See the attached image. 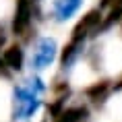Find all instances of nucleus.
<instances>
[{
	"label": "nucleus",
	"instance_id": "nucleus-1",
	"mask_svg": "<svg viewBox=\"0 0 122 122\" xmlns=\"http://www.w3.org/2000/svg\"><path fill=\"white\" fill-rule=\"evenodd\" d=\"M44 91V85L37 77L25 81L15 89V120H29L39 108V95Z\"/></svg>",
	"mask_w": 122,
	"mask_h": 122
},
{
	"label": "nucleus",
	"instance_id": "nucleus-9",
	"mask_svg": "<svg viewBox=\"0 0 122 122\" xmlns=\"http://www.w3.org/2000/svg\"><path fill=\"white\" fill-rule=\"evenodd\" d=\"M106 89H108V83L102 81V83H95L93 87H89V89H87V95H89L91 99H97L99 95H103V91H106Z\"/></svg>",
	"mask_w": 122,
	"mask_h": 122
},
{
	"label": "nucleus",
	"instance_id": "nucleus-2",
	"mask_svg": "<svg viewBox=\"0 0 122 122\" xmlns=\"http://www.w3.org/2000/svg\"><path fill=\"white\" fill-rule=\"evenodd\" d=\"M102 8H93V10H89V13L85 15L83 19L79 21L77 25H75V29H72V35H71V41H77V44H83L85 39H87V35H91V33H95L97 29H99V25H102Z\"/></svg>",
	"mask_w": 122,
	"mask_h": 122
},
{
	"label": "nucleus",
	"instance_id": "nucleus-4",
	"mask_svg": "<svg viewBox=\"0 0 122 122\" xmlns=\"http://www.w3.org/2000/svg\"><path fill=\"white\" fill-rule=\"evenodd\" d=\"M31 23V0H17V10L13 19V33L23 35Z\"/></svg>",
	"mask_w": 122,
	"mask_h": 122
},
{
	"label": "nucleus",
	"instance_id": "nucleus-11",
	"mask_svg": "<svg viewBox=\"0 0 122 122\" xmlns=\"http://www.w3.org/2000/svg\"><path fill=\"white\" fill-rule=\"evenodd\" d=\"M2 66H4V62H2V60H0V71H2Z\"/></svg>",
	"mask_w": 122,
	"mask_h": 122
},
{
	"label": "nucleus",
	"instance_id": "nucleus-10",
	"mask_svg": "<svg viewBox=\"0 0 122 122\" xmlns=\"http://www.w3.org/2000/svg\"><path fill=\"white\" fill-rule=\"evenodd\" d=\"M2 44H4V33L0 31V48H2Z\"/></svg>",
	"mask_w": 122,
	"mask_h": 122
},
{
	"label": "nucleus",
	"instance_id": "nucleus-5",
	"mask_svg": "<svg viewBox=\"0 0 122 122\" xmlns=\"http://www.w3.org/2000/svg\"><path fill=\"white\" fill-rule=\"evenodd\" d=\"M83 0H54V15L58 21H66L77 13Z\"/></svg>",
	"mask_w": 122,
	"mask_h": 122
},
{
	"label": "nucleus",
	"instance_id": "nucleus-3",
	"mask_svg": "<svg viewBox=\"0 0 122 122\" xmlns=\"http://www.w3.org/2000/svg\"><path fill=\"white\" fill-rule=\"evenodd\" d=\"M56 54H58V46L52 37H41L33 50V56H31V66L35 71H41L46 66H50L54 60H56Z\"/></svg>",
	"mask_w": 122,
	"mask_h": 122
},
{
	"label": "nucleus",
	"instance_id": "nucleus-7",
	"mask_svg": "<svg viewBox=\"0 0 122 122\" xmlns=\"http://www.w3.org/2000/svg\"><path fill=\"white\" fill-rule=\"evenodd\" d=\"M79 48H83V44H77V41H68L62 50V56H60V64L68 68V66L75 62V58L79 56Z\"/></svg>",
	"mask_w": 122,
	"mask_h": 122
},
{
	"label": "nucleus",
	"instance_id": "nucleus-6",
	"mask_svg": "<svg viewBox=\"0 0 122 122\" xmlns=\"http://www.w3.org/2000/svg\"><path fill=\"white\" fill-rule=\"evenodd\" d=\"M2 62L4 66L13 68V71H21L23 68V62H25V54H23V48L21 46H8L4 54H2Z\"/></svg>",
	"mask_w": 122,
	"mask_h": 122
},
{
	"label": "nucleus",
	"instance_id": "nucleus-8",
	"mask_svg": "<svg viewBox=\"0 0 122 122\" xmlns=\"http://www.w3.org/2000/svg\"><path fill=\"white\" fill-rule=\"evenodd\" d=\"M81 114H85V110H68V112L58 116L56 122H77L81 118Z\"/></svg>",
	"mask_w": 122,
	"mask_h": 122
}]
</instances>
